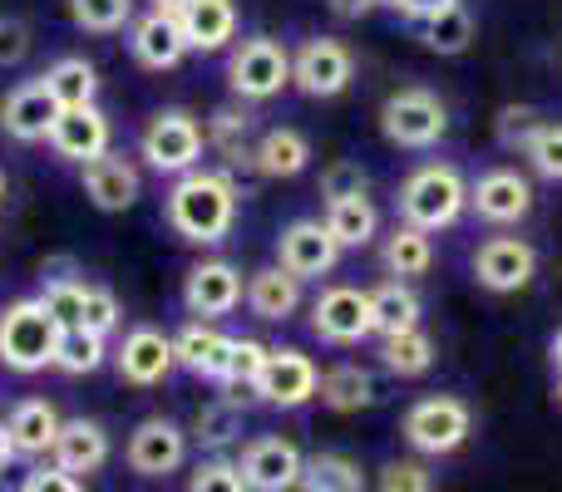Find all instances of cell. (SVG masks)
I'll return each mask as SVG.
<instances>
[{
	"label": "cell",
	"instance_id": "cell-1",
	"mask_svg": "<svg viewBox=\"0 0 562 492\" xmlns=\"http://www.w3.org/2000/svg\"><path fill=\"white\" fill-rule=\"evenodd\" d=\"M237 183L233 173H217V168H193V173L173 178L164 197V217L183 242L193 247H217L237 222Z\"/></svg>",
	"mask_w": 562,
	"mask_h": 492
},
{
	"label": "cell",
	"instance_id": "cell-2",
	"mask_svg": "<svg viewBox=\"0 0 562 492\" xmlns=\"http://www.w3.org/2000/svg\"><path fill=\"white\" fill-rule=\"evenodd\" d=\"M59 320L45 310L40 296H20L0 306V365L10 375H40L45 365H55L59 345Z\"/></svg>",
	"mask_w": 562,
	"mask_h": 492
},
{
	"label": "cell",
	"instance_id": "cell-3",
	"mask_svg": "<svg viewBox=\"0 0 562 492\" xmlns=\"http://www.w3.org/2000/svg\"><path fill=\"white\" fill-rule=\"evenodd\" d=\"M469 213V183L454 163H425L400 187V222L419 232H445Z\"/></svg>",
	"mask_w": 562,
	"mask_h": 492
},
{
	"label": "cell",
	"instance_id": "cell-4",
	"mask_svg": "<svg viewBox=\"0 0 562 492\" xmlns=\"http://www.w3.org/2000/svg\"><path fill=\"white\" fill-rule=\"evenodd\" d=\"M203 148H207L203 124H198L193 114H183V108H164V114H154L144 124V134H138V158L164 178L193 173V168L203 163Z\"/></svg>",
	"mask_w": 562,
	"mask_h": 492
},
{
	"label": "cell",
	"instance_id": "cell-5",
	"mask_svg": "<svg viewBox=\"0 0 562 492\" xmlns=\"http://www.w3.org/2000/svg\"><path fill=\"white\" fill-rule=\"evenodd\" d=\"M474 434V409L454 394H429L419 404H409L405 414V444L425 458H449L469 444Z\"/></svg>",
	"mask_w": 562,
	"mask_h": 492
},
{
	"label": "cell",
	"instance_id": "cell-6",
	"mask_svg": "<svg viewBox=\"0 0 562 492\" xmlns=\"http://www.w3.org/2000/svg\"><path fill=\"white\" fill-rule=\"evenodd\" d=\"M291 84V55L286 45L272 35H252L243 45H233L227 55V89H233L243 104H267L281 89Z\"/></svg>",
	"mask_w": 562,
	"mask_h": 492
},
{
	"label": "cell",
	"instance_id": "cell-7",
	"mask_svg": "<svg viewBox=\"0 0 562 492\" xmlns=\"http://www.w3.org/2000/svg\"><path fill=\"white\" fill-rule=\"evenodd\" d=\"M380 134L395 148H435L439 138L449 134V108L439 94L409 84L395 89V94L380 104Z\"/></svg>",
	"mask_w": 562,
	"mask_h": 492
},
{
	"label": "cell",
	"instance_id": "cell-8",
	"mask_svg": "<svg viewBox=\"0 0 562 492\" xmlns=\"http://www.w3.org/2000/svg\"><path fill=\"white\" fill-rule=\"evenodd\" d=\"M350 79H356V55H350L340 39H330V35L301 39V49L291 55V84H296L306 99L346 94Z\"/></svg>",
	"mask_w": 562,
	"mask_h": 492
},
{
	"label": "cell",
	"instance_id": "cell-9",
	"mask_svg": "<svg viewBox=\"0 0 562 492\" xmlns=\"http://www.w3.org/2000/svg\"><path fill=\"white\" fill-rule=\"evenodd\" d=\"M316 389H321L316 359L301 355V350H291V345H272L267 350L262 375H257V385H252V394L272 409H301V404L316 399Z\"/></svg>",
	"mask_w": 562,
	"mask_h": 492
},
{
	"label": "cell",
	"instance_id": "cell-10",
	"mask_svg": "<svg viewBox=\"0 0 562 492\" xmlns=\"http://www.w3.org/2000/svg\"><path fill=\"white\" fill-rule=\"evenodd\" d=\"M311 330L326 345H360V340L375 335V320H370V290L356 286H330L311 300Z\"/></svg>",
	"mask_w": 562,
	"mask_h": 492
},
{
	"label": "cell",
	"instance_id": "cell-11",
	"mask_svg": "<svg viewBox=\"0 0 562 492\" xmlns=\"http://www.w3.org/2000/svg\"><path fill=\"white\" fill-rule=\"evenodd\" d=\"M340 261V242L326 232L321 217H296L281 227L277 237V266H286L296 281H321L330 276Z\"/></svg>",
	"mask_w": 562,
	"mask_h": 492
},
{
	"label": "cell",
	"instance_id": "cell-12",
	"mask_svg": "<svg viewBox=\"0 0 562 492\" xmlns=\"http://www.w3.org/2000/svg\"><path fill=\"white\" fill-rule=\"evenodd\" d=\"M469 213L494 227L524 222L533 213V183L518 168H488L479 183H469Z\"/></svg>",
	"mask_w": 562,
	"mask_h": 492
},
{
	"label": "cell",
	"instance_id": "cell-13",
	"mask_svg": "<svg viewBox=\"0 0 562 492\" xmlns=\"http://www.w3.org/2000/svg\"><path fill=\"white\" fill-rule=\"evenodd\" d=\"M538 276V251L524 237H488L474 251V281L494 296H514Z\"/></svg>",
	"mask_w": 562,
	"mask_h": 492
},
{
	"label": "cell",
	"instance_id": "cell-14",
	"mask_svg": "<svg viewBox=\"0 0 562 492\" xmlns=\"http://www.w3.org/2000/svg\"><path fill=\"white\" fill-rule=\"evenodd\" d=\"M243 290H247L243 271H237L233 261L213 256V261H198V266L188 271L183 306H188V316H198V320H223L243 306Z\"/></svg>",
	"mask_w": 562,
	"mask_h": 492
},
{
	"label": "cell",
	"instance_id": "cell-15",
	"mask_svg": "<svg viewBox=\"0 0 562 492\" xmlns=\"http://www.w3.org/2000/svg\"><path fill=\"white\" fill-rule=\"evenodd\" d=\"M59 114H65V108L55 104L45 79H25V84H15L5 94V104H0V134L15 138V144H49Z\"/></svg>",
	"mask_w": 562,
	"mask_h": 492
},
{
	"label": "cell",
	"instance_id": "cell-16",
	"mask_svg": "<svg viewBox=\"0 0 562 492\" xmlns=\"http://www.w3.org/2000/svg\"><path fill=\"white\" fill-rule=\"evenodd\" d=\"M173 365H178L173 335H164V330H154V325H134L114 350L119 379H124V385H138V389L164 385V379L173 375Z\"/></svg>",
	"mask_w": 562,
	"mask_h": 492
},
{
	"label": "cell",
	"instance_id": "cell-17",
	"mask_svg": "<svg viewBox=\"0 0 562 492\" xmlns=\"http://www.w3.org/2000/svg\"><path fill=\"white\" fill-rule=\"evenodd\" d=\"M128 468L144 478H168L188 464V434L173 424V419H144V424L128 434L124 448Z\"/></svg>",
	"mask_w": 562,
	"mask_h": 492
},
{
	"label": "cell",
	"instance_id": "cell-18",
	"mask_svg": "<svg viewBox=\"0 0 562 492\" xmlns=\"http://www.w3.org/2000/svg\"><path fill=\"white\" fill-rule=\"evenodd\" d=\"M237 468H243V478L252 492H296L306 458H301V448L291 444V438L267 434V438H257V444L243 448V464Z\"/></svg>",
	"mask_w": 562,
	"mask_h": 492
},
{
	"label": "cell",
	"instance_id": "cell-19",
	"mask_svg": "<svg viewBox=\"0 0 562 492\" xmlns=\"http://www.w3.org/2000/svg\"><path fill=\"white\" fill-rule=\"evenodd\" d=\"M109 144H114V128H109V118H104V108H99V104L65 108V114L55 118V134H49L55 158H65V163H75V168L104 158Z\"/></svg>",
	"mask_w": 562,
	"mask_h": 492
},
{
	"label": "cell",
	"instance_id": "cell-20",
	"mask_svg": "<svg viewBox=\"0 0 562 492\" xmlns=\"http://www.w3.org/2000/svg\"><path fill=\"white\" fill-rule=\"evenodd\" d=\"M128 49H134V59L144 69H158V75H164V69H178L188 59V35L173 15L148 10V15H138L134 25H128Z\"/></svg>",
	"mask_w": 562,
	"mask_h": 492
},
{
	"label": "cell",
	"instance_id": "cell-21",
	"mask_svg": "<svg viewBox=\"0 0 562 492\" xmlns=\"http://www.w3.org/2000/svg\"><path fill=\"white\" fill-rule=\"evenodd\" d=\"M79 183H85V197L99 213H128L138 203V168L124 153H104L94 163H85Z\"/></svg>",
	"mask_w": 562,
	"mask_h": 492
},
{
	"label": "cell",
	"instance_id": "cell-22",
	"mask_svg": "<svg viewBox=\"0 0 562 492\" xmlns=\"http://www.w3.org/2000/svg\"><path fill=\"white\" fill-rule=\"evenodd\" d=\"M49 464H59L65 473L89 478L109 464V434L94 419H65L55 434V448H49Z\"/></svg>",
	"mask_w": 562,
	"mask_h": 492
},
{
	"label": "cell",
	"instance_id": "cell-23",
	"mask_svg": "<svg viewBox=\"0 0 562 492\" xmlns=\"http://www.w3.org/2000/svg\"><path fill=\"white\" fill-rule=\"evenodd\" d=\"M178 25H183V35H188V49L223 55L237 39V0H188Z\"/></svg>",
	"mask_w": 562,
	"mask_h": 492
},
{
	"label": "cell",
	"instance_id": "cell-24",
	"mask_svg": "<svg viewBox=\"0 0 562 492\" xmlns=\"http://www.w3.org/2000/svg\"><path fill=\"white\" fill-rule=\"evenodd\" d=\"M247 310H252L257 320H267V325H281V320H291L301 310V281L291 276L286 266H262L247 276V290H243Z\"/></svg>",
	"mask_w": 562,
	"mask_h": 492
},
{
	"label": "cell",
	"instance_id": "cell-25",
	"mask_svg": "<svg viewBox=\"0 0 562 492\" xmlns=\"http://www.w3.org/2000/svg\"><path fill=\"white\" fill-rule=\"evenodd\" d=\"M227 345H233V335H223L213 320H193L173 335V359L198 379H223Z\"/></svg>",
	"mask_w": 562,
	"mask_h": 492
},
{
	"label": "cell",
	"instance_id": "cell-26",
	"mask_svg": "<svg viewBox=\"0 0 562 492\" xmlns=\"http://www.w3.org/2000/svg\"><path fill=\"white\" fill-rule=\"evenodd\" d=\"M59 409L49 404V399H20L15 409H10L5 428H10V444H15L20 458H40L55 448V434H59Z\"/></svg>",
	"mask_w": 562,
	"mask_h": 492
},
{
	"label": "cell",
	"instance_id": "cell-27",
	"mask_svg": "<svg viewBox=\"0 0 562 492\" xmlns=\"http://www.w3.org/2000/svg\"><path fill=\"white\" fill-rule=\"evenodd\" d=\"M252 168L262 178H301L311 168V138L301 128H267L252 144Z\"/></svg>",
	"mask_w": 562,
	"mask_h": 492
},
{
	"label": "cell",
	"instance_id": "cell-28",
	"mask_svg": "<svg viewBox=\"0 0 562 492\" xmlns=\"http://www.w3.org/2000/svg\"><path fill=\"white\" fill-rule=\"evenodd\" d=\"M326 232L340 242V251H356V247H370L375 242V232H380V213H375V203H370L366 193H356V197H330L326 203Z\"/></svg>",
	"mask_w": 562,
	"mask_h": 492
},
{
	"label": "cell",
	"instance_id": "cell-29",
	"mask_svg": "<svg viewBox=\"0 0 562 492\" xmlns=\"http://www.w3.org/2000/svg\"><path fill=\"white\" fill-rule=\"evenodd\" d=\"M40 79H45V89L55 94L59 108H89L99 99V69L85 55H59Z\"/></svg>",
	"mask_w": 562,
	"mask_h": 492
},
{
	"label": "cell",
	"instance_id": "cell-30",
	"mask_svg": "<svg viewBox=\"0 0 562 492\" xmlns=\"http://www.w3.org/2000/svg\"><path fill=\"white\" fill-rule=\"evenodd\" d=\"M207 148L223 158L227 168H252V114L247 108H217L207 118Z\"/></svg>",
	"mask_w": 562,
	"mask_h": 492
},
{
	"label": "cell",
	"instance_id": "cell-31",
	"mask_svg": "<svg viewBox=\"0 0 562 492\" xmlns=\"http://www.w3.org/2000/svg\"><path fill=\"white\" fill-rule=\"evenodd\" d=\"M316 399L326 409H336V414H360V409L375 404V379H370V369H360V365H336L321 375Z\"/></svg>",
	"mask_w": 562,
	"mask_h": 492
},
{
	"label": "cell",
	"instance_id": "cell-32",
	"mask_svg": "<svg viewBox=\"0 0 562 492\" xmlns=\"http://www.w3.org/2000/svg\"><path fill=\"white\" fill-rule=\"evenodd\" d=\"M380 261H385V271H390L395 281L425 276V271L435 266V242H429V232H419V227L400 222L395 232L385 237V247H380Z\"/></svg>",
	"mask_w": 562,
	"mask_h": 492
},
{
	"label": "cell",
	"instance_id": "cell-33",
	"mask_svg": "<svg viewBox=\"0 0 562 492\" xmlns=\"http://www.w3.org/2000/svg\"><path fill=\"white\" fill-rule=\"evenodd\" d=\"M370 320H375V335H400V330L419 325V296L409 281H385V286L370 290Z\"/></svg>",
	"mask_w": 562,
	"mask_h": 492
},
{
	"label": "cell",
	"instance_id": "cell-34",
	"mask_svg": "<svg viewBox=\"0 0 562 492\" xmlns=\"http://www.w3.org/2000/svg\"><path fill=\"white\" fill-rule=\"evenodd\" d=\"M380 365L400 379H419L435 369V340L425 330H400V335H380Z\"/></svg>",
	"mask_w": 562,
	"mask_h": 492
},
{
	"label": "cell",
	"instance_id": "cell-35",
	"mask_svg": "<svg viewBox=\"0 0 562 492\" xmlns=\"http://www.w3.org/2000/svg\"><path fill=\"white\" fill-rule=\"evenodd\" d=\"M296 492H366V473L346 454H316L301 468Z\"/></svg>",
	"mask_w": 562,
	"mask_h": 492
},
{
	"label": "cell",
	"instance_id": "cell-36",
	"mask_svg": "<svg viewBox=\"0 0 562 492\" xmlns=\"http://www.w3.org/2000/svg\"><path fill=\"white\" fill-rule=\"evenodd\" d=\"M104 359H109L104 335H89V330H59V345H55V369L59 375H69V379L94 375Z\"/></svg>",
	"mask_w": 562,
	"mask_h": 492
},
{
	"label": "cell",
	"instance_id": "cell-37",
	"mask_svg": "<svg viewBox=\"0 0 562 492\" xmlns=\"http://www.w3.org/2000/svg\"><path fill=\"white\" fill-rule=\"evenodd\" d=\"M419 39H425V49H435V55H464V49L474 45V15H469L464 5H454V10H445V15L425 20Z\"/></svg>",
	"mask_w": 562,
	"mask_h": 492
},
{
	"label": "cell",
	"instance_id": "cell-38",
	"mask_svg": "<svg viewBox=\"0 0 562 492\" xmlns=\"http://www.w3.org/2000/svg\"><path fill=\"white\" fill-rule=\"evenodd\" d=\"M69 20L89 35H114L134 25V0H69Z\"/></svg>",
	"mask_w": 562,
	"mask_h": 492
},
{
	"label": "cell",
	"instance_id": "cell-39",
	"mask_svg": "<svg viewBox=\"0 0 562 492\" xmlns=\"http://www.w3.org/2000/svg\"><path fill=\"white\" fill-rule=\"evenodd\" d=\"M267 350H272V345H262V340H252V335H233V345H227L223 379H217V385H227V389H252L257 375H262V365H267Z\"/></svg>",
	"mask_w": 562,
	"mask_h": 492
},
{
	"label": "cell",
	"instance_id": "cell-40",
	"mask_svg": "<svg viewBox=\"0 0 562 492\" xmlns=\"http://www.w3.org/2000/svg\"><path fill=\"white\" fill-rule=\"evenodd\" d=\"M85 290H89L85 276H45L40 300H45V310L59 320V325L75 330L79 325V310H85Z\"/></svg>",
	"mask_w": 562,
	"mask_h": 492
},
{
	"label": "cell",
	"instance_id": "cell-41",
	"mask_svg": "<svg viewBox=\"0 0 562 492\" xmlns=\"http://www.w3.org/2000/svg\"><path fill=\"white\" fill-rule=\"evenodd\" d=\"M237 428H243V414H237L233 399H217V404L198 409V419H193V438L203 448H227L237 438Z\"/></svg>",
	"mask_w": 562,
	"mask_h": 492
},
{
	"label": "cell",
	"instance_id": "cell-42",
	"mask_svg": "<svg viewBox=\"0 0 562 492\" xmlns=\"http://www.w3.org/2000/svg\"><path fill=\"white\" fill-rule=\"evenodd\" d=\"M124 325V306H119V296L109 286H89L85 290V310H79V325L75 330H89V335H114V330Z\"/></svg>",
	"mask_w": 562,
	"mask_h": 492
},
{
	"label": "cell",
	"instance_id": "cell-43",
	"mask_svg": "<svg viewBox=\"0 0 562 492\" xmlns=\"http://www.w3.org/2000/svg\"><path fill=\"white\" fill-rule=\"evenodd\" d=\"M524 158L533 163L538 178H548V183H562V124H538V134L528 138Z\"/></svg>",
	"mask_w": 562,
	"mask_h": 492
},
{
	"label": "cell",
	"instance_id": "cell-44",
	"mask_svg": "<svg viewBox=\"0 0 562 492\" xmlns=\"http://www.w3.org/2000/svg\"><path fill=\"white\" fill-rule=\"evenodd\" d=\"M188 492H252V488H247V478L237 464L207 458V464H198V473L188 478Z\"/></svg>",
	"mask_w": 562,
	"mask_h": 492
},
{
	"label": "cell",
	"instance_id": "cell-45",
	"mask_svg": "<svg viewBox=\"0 0 562 492\" xmlns=\"http://www.w3.org/2000/svg\"><path fill=\"white\" fill-rule=\"evenodd\" d=\"M380 492H435V473L415 458H395L380 468Z\"/></svg>",
	"mask_w": 562,
	"mask_h": 492
},
{
	"label": "cell",
	"instance_id": "cell-46",
	"mask_svg": "<svg viewBox=\"0 0 562 492\" xmlns=\"http://www.w3.org/2000/svg\"><path fill=\"white\" fill-rule=\"evenodd\" d=\"M538 124H543V118H538V108H504V114H498V144H504L508 148V153H514V148H518V153H524V148H528V138H533L538 134Z\"/></svg>",
	"mask_w": 562,
	"mask_h": 492
},
{
	"label": "cell",
	"instance_id": "cell-47",
	"mask_svg": "<svg viewBox=\"0 0 562 492\" xmlns=\"http://www.w3.org/2000/svg\"><path fill=\"white\" fill-rule=\"evenodd\" d=\"M366 193V168L360 163H330L326 173H321V197H356Z\"/></svg>",
	"mask_w": 562,
	"mask_h": 492
},
{
	"label": "cell",
	"instance_id": "cell-48",
	"mask_svg": "<svg viewBox=\"0 0 562 492\" xmlns=\"http://www.w3.org/2000/svg\"><path fill=\"white\" fill-rule=\"evenodd\" d=\"M30 55V25L20 15H0V69H15Z\"/></svg>",
	"mask_w": 562,
	"mask_h": 492
},
{
	"label": "cell",
	"instance_id": "cell-49",
	"mask_svg": "<svg viewBox=\"0 0 562 492\" xmlns=\"http://www.w3.org/2000/svg\"><path fill=\"white\" fill-rule=\"evenodd\" d=\"M20 492H85V483L75 473H65L59 464H40L20 478Z\"/></svg>",
	"mask_w": 562,
	"mask_h": 492
},
{
	"label": "cell",
	"instance_id": "cell-50",
	"mask_svg": "<svg viewBox=\"0 0 562 492\" xmlns=\"http://www.w3.org/2000/svg\"><path fill=\"white\" fill-rule=\"evenodd\" d=\"M454 5H459V0H395L400 15L419 20V25H425V20H435V15H445V10H454Z\"/></svg>",
	"mask_w": 562,
	"mask_h": 492
},
{
	"label": "cell",
	"instance_id": "cell-51",
	"mask_svg": "<svg viewBox=\"0 0 562 492\" xmlns=\"http://www.w3.org/2000/svg\"><path fill=\"white\" fill-rule=\"evenodd\" d=\"M366 10H375V0H330V15L336 20H360Z\"/></svg>",
	"mask_w": 562,
	"mask_h": 492
},
{
	"label": "cell",
	"instance_id": "cell-52",
	"mask_svg": "<svg viewBox=\"0 0 562 492\" xmlns=\"http://www.w3.org/2000/svg\"><path fill=\"white\" fill-rule=\"evenodd\" d=\"M148 10H158V15H183V10H188V0H148Z\"/></svg>",
	"mask_w": 562,
	"mask_h": 492
},
{
	"label": "cell",
	"instance_id": "cell-53",
	"mask_svg": "<svg viewBox=\"0 0 562 492\" xmlns=\"http://www.w3.org/2000/svg\"><path fill=\"white\" fill-rule=\"evenodd\" d=\"M10 458H20V454H15V444H10V428L0 424V468H5Z\"/></svg>",
	"mask_w": 562,
	"mask_h": 492
},
{
	"label": "cell",
	"instance_id": "cell-54",
	"mask_svg": "<svg viewBox=\"0 0 562 492\" xmlns=\"http://www.w3.org/2000/svg\"><path fill=\"white\" fill-rule=\"evenodd\" d=\"M548 350H553V365L562 369V330H558V335H553V345H548Z\"/></svg>",
	"mask_w": 562,
	"mask_h": 492
},
{
	"label": "cell",
	"instance_id": "cell-55",
	"mask_svg": "<svg viewBox=\"0 0 562 492\" xmlns=\"http://www.w3.org/2000/svg\"><path fill=\"white\" fill-rule=\"evenodd\" d=\"M0 207H5V173H0Z\"/></svg>",
	"mask_w": 562,
	"mask_h": 492
},
{
	"label": "cell",
	"instance_id": "cell-56",
	"mask_svg": "<svg viewBox=\"0 0 562 492\" xmlns=\"http://www.w3.org/2000/svg\"><path fill=\"white\" fill-rule=\"evenodd\" d=\"M558 404H562V369H558Z\"/></svg>",
	"mask_w": 562,
	"mask_h": 492
},
{
	"label": "cell",
	"instance_id": "cell-57",
	"mask_svg": "<svg viewBox=\"0 0 562 492\" xmlns=\"http://www.w3.org/2000/svg\"><path fill=\"white\" fill-rule=\"evenodd\" d=\"M375 5H390V10H395V0H375Z\"/></svg>",
	"mask_w": 562,
	"mask_h": 492
}]
</instances>
